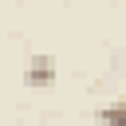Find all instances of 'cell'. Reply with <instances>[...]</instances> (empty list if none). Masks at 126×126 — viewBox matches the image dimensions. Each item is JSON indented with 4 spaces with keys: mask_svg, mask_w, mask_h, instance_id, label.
<instances>
[{
    "mask_svg": "<svg viewBox=\"0 0 126 126\" xmlns=\"http://www.w3.org/2000/svg\"><path fill=\"white\" fill-rule=\"evenodd\" d=\"M55 83V55H32L24 67V87H51Z\"/></svg>",
    "mask_w": 126,
    "mask_h": 126,
    "instance_id": "obj_1",
    "label": "cell"
},
{
    "mask_svg": "<svg viewBox=\"0 0 126 126\" xmlns=\"http://www.w3.org/2000/svg\"><path fill=\"white\" fill-rule=\"evenodd\" d=\"M98 122L102 126H126V98H114L98 110Z\"/></svg>",
    "mask_w": 126,
    "mask_h": 126,
    "instance_id": "obj_2",
    "label": "cell"
}]
</instances>
